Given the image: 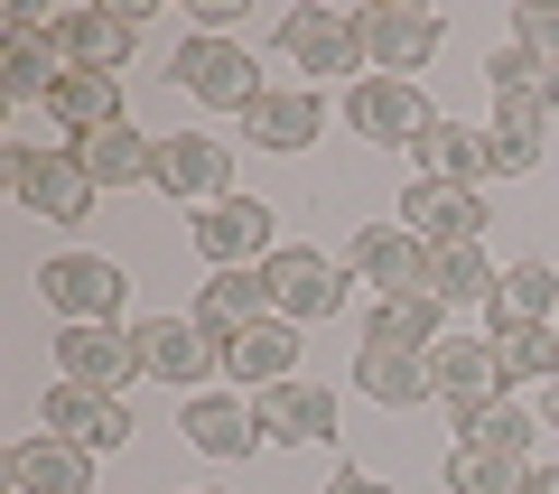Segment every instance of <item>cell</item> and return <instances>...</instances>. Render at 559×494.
Listing matches in <instances>:
<instances>
[{"label":"cell","instance_id":"obj_1","mask_svg":"<svg viewBox=\"0 0 559 494\" xmlns=\"http://www.w3.org/2000/svg\"><path fill=\"white\" fill-rule=\"evenodd\" d=\"M0 187H10L20 205H38L47 224H84V215H94V197H103V187L84 178L75 150H28V140L0 150Z\"/></svg>","mask_w":559,"mask_h":494},{"label":"cell","instance_id":"obj_2","mask_svg":"<svg viewBox=\"0 0 559 494\" xmlns=\"http://www.w3.org/2000/svg\"><path fill=\"white\" fill-rule=\"evenodd\" d=\"M439 10H419V0H364L355 10V47L373 75H419V66L439 57Z\"/></svg>","mask_w":559,"mask_h":494},{"label":"cell","instance_id":"obj_3","mask_svg":"<svg viewBox=\"0 0 559 494\" xmlns=\"http://www.w3.org/2000/svg\"><path fill=\"white\" fill-rule=\"evenodd\" d=\"M280 57L299 66V84L318 94V84H364V47H355V20H336V10H289L280 20Z\"/></svg>","mask_w":559,"mask_h":494},{"label":"cell","instance_id":"obj_4","mask_svg":"<svg viewBox=\"0 0 559 494\" xmlns=\"http://www.w3.org/2000/svg\"><path fill=\"white\" fill-rule=\"evenodd\" d=\"M38 298L66 317V327H112L121 298H131V280H121V261H103V252H57L38 271Z\"/></svg>","mask_w":559,"mask_h":494},{"label":"cell","instance_id":"obj_5","mask_svg":"<svg viewBox=\"0 0 559 494\" xmlns=\"http://www.w3.org/2000/svg\"><path fill=\"white\" fill-rule=\"evenodd\" d=\"M178 84L205 103V113H252V103L271 94V84H261V66L242 57L234 38H215V28H197V38L178 47Z\"/></svg>","mask_w":559,"mask_h":494},{"label":"cell","instance_id":"obj_6","mask_svg":"<svg viewBox=\"0 0 559 494\" xmlns=\"http://www.w3.org/2000/svg\"><path fill=\"white\" fill-rule=\"evenodd\" d=\"M131 364L150 383H187V392H197L205 374H224V345L205 337L197 317H140L131 327Z\"/></svg>","mask_w":559,"mask_h":494},{"label":"cell","instance_id":"obj_7","mask_svg":"<svg viewBox=\"0 0 559 494\" xmlns=\"http://www.w3.org/2000/svg\"><path fill=\"white\" fill-rule=\"evenodd\" d=\"M261 280H271V308L289 317V327H318V317L345 308V271L326 252H308V243H280V252L261 261Z\"/></svg>","mask_w":559,"mask_h":494},{"label":"cell","instance_id":"obj_8","mask_svg":"<svg viewBox=\"0 0 559 494\" xmlns=\"http://www.w3.org/2000/svg\"><path fill=\"white\" fill-rule=\"evenodd\" d=\"M429 383H439L448 420H466V411H495V401L513 392V374H503L495 337H448L439 355H429Z\"/></svg>","mask_w":559,"mask_h":494},{"label":"cell","instance_id":"obj_9","mask_svg":"<svg viewBox=\"0 0 559 494\" xmlns=\"http://www.w3.org/2000/svg\"><path fill=\"white\" fill-rule=\"evenodd\" d=\"M131 10H94V0H75V10H57L47 20V47H57V66H94V75H121L131 66Z\"/></svg>","mask_w":559,"mask_h":494},{"label":"cell","instance_id":"obj_10","mask_svg":"<svg viewBox=\"0 0 559 494\" xmlns=\"http://www.w3.org/2000/svg\"><path fill=\"white\" fill-rule=\"evenodd\" d=\"M252 420H261V438L271 448H326L336 438V392L326 383H271V392H252Z\"/></svg>","mask_w":559,"mask_h":494},{"label":"cell","instance_id":"obj_11","mask_svg":"<svg viewBox=\"0 0 559 494\" xmlns=\"http://www.w3.org/2000/svg\"><path fill=\"white\" fill-rule=\"evenodd\" d=\"M345 271H355L373 298L429 290V243H419V234H401V224H364V234L345 243Z\"/></svg>","mask_w":559,"mask_h":494},{"label":"cell","instance_id":"obj_12","mask_svg":"<svg viewBox=\"0 0 559 494\" xmlns=\"http://www.w3.org/2000/svg\"><path fill=\"white\" fill-rule=\"evenodd\" d=\"M345 121H355L364 140H382V150H392V140L411 150V140L429 131L439 113L419 103V84H411V75H364V84H345Z\"/></svg>","mask_w":559,"mask_h":494},{"label":"cell","instance_id":"obj_13","mask_svg":"<svg viewBox=\"0 0 559 494\" xmlns=\"http://www.w3.org/2000/svg\"><path fill=\"white\" fill-rule=\"evenodd\" d=\"M47 430H57L66 448H84V457L131 448V411H121V392H84V383H47Z\"/></svg>","mask_w":559,"mask_h":494},{"label":"cell","instance_id":"obj_14","mask_svg":"<svg viewBox=\"0 0 559 494\" xmlns=\"http://www.w3.org/2000/svg\"><path fill=\"white\" fill-rule=\"evenodd\" d=\"M197 252L215 261V271H252V261H271V252H280V224H271V205H252V197H224V205H205V215H197Z\"/></svg>","mask_w":559,"mask_h":494},{"label":"cell","instance_id":"obj_15","mask_svg":"<svg viewBox=\"0 0 559 494\" xmlns=\"http://www.w3.org/2000/svg\"><path fill=\"white\" fill-rule=\"evenodd\" d=\"M401 234H419L429 252H448V243H476V234H485V205H476V187L411 178V187H401Z\"/></svg>","mask_w":559,"mask_h":494},{"label":"cell","instance_id":"obj_16","mask_svg":"<svg viewBox=\"0 0 559 494\" xmlns=\"http://www.w3.org/2000/svg\"><path fill=\"white\" fill-rule=\"evenodd\" d=\"M224 178H234V150H224V140H205V131H168V140H159V178H150L159 197L224 205V197H234Z\"/></svg>","mask_w":559,"mask_h":494},{"label":"cell","instance_id":"obj_17","mask_svg":"<svg viewBox=\"0 0 559 494\" xmlns=\"http://www.w3.org/2000/svg\"><path fill=\"white\" fill-rule=\"evenodd\" d=\"M364 345H392V355H439V345H448V308H439L429 290L364 298Z\"/></svg>","mask_w":559,"mask_h":494},{"label":"cell","instance_id":"obj_18","mask_svg":"<svg viewBox=\"0 0 559 494\" xmlns=\"http://www.w3.org/2000/svg\"><path fill=\"white\" fill-rule=\"evenodd\" d=\"M224 374L271 392V383H299V327L289 317H252L242 337H224Z\"/></svg>","mask_w":559,"mask_h":494},{"label":"cell","instance_id":"obj_19","mask_svg":"<svg viewBox=\"0 0 559 494\" xmlns=\"http://www.w3.org/2000/svg\"><path fill=\"white\" fill-rule=\"evenodd\" d=\"M57 374L84 383V392H121L140 374L131 364V327H66L57 337Z\"/></svg>","mask_w":559,"mask_h":494},{"label":"cell","instance_id":"obj_20","mask_svg":"<svg viewBox=\"0 0 559 494\" xmlns=\"http://www.w3.org/2000/svg\"><path fill=\"white\" fill-rule=\"evenodd\" d=\"M10 494H94V457L66 448L57 430H38L10 448Z\"/></svg>","mask_w":559,"mask_h":494},{"label":"cell","instance_id":"obj_21","mask_svg":"<svg viewBox=\"0 0 559 494\" xmlns=\"http://www.w3.org/2000/svg\"><path fill=\"white\" fill-rule=\"evenodd\" d=\"M318 131H326V103L308 94V84H271V94L242 113V140H252V150H308Z\"/></svg>","mask_w":559,"mask_h":494},{"label":"cell","instance_id":"obj_22","mask_svg":"<svg viewBox=\"0 0 559 494\" xmlns=\"http://www.w3.org/2000/svg\"><path fill=\"white\" fill-rule=\"evenodd\" d=\"M178 430H187V448H205V457H252V448H261L252 401H234V392H187Z\"/></svg>","mask_w":559,"mask_h":494},{"label":"cell","instance_id":"obj_23","mask_svg":"<svg viewBox=\"0 0 559 494\" xmlns=\"http://www.w3.org/2000/svg\"><path fill=\"white\" fill-rule=\"evenodd\" d=\"M57 75H66V66H57V47H47V20H28V10H20L10 38H0V94H10V103H47V94H57Z\"/></svg>","mask_w":559,"mask_h":494},{"label":"cell","instance_id":"obj_24","mask_svg":"<svg viewBox=\"0 0 559 494\" xmlns=\"http://www.w3.org/2000/svg\"><path fill=\"white\" fill-rule=\"evenodd\" d=\"M252 317H280L271 308V280L261 271H205V290H197V327L205 337H242V327H252Z\"/></svg>","mask_w":559,"mask_h":494},{"label":"cell","instance_id":"obj_25","mask_svg":"<svg viewBox=\"0 0 559 494\" xmlns=\"http://www.w3.org/2000/svg\"><path fill=\"white\" fill-rule=\"evenodd\" d=\"M75 158H84V178H94V187H150V178H159V140L131 131V121L75 140Z\"/></svg>","mask_w":559,"mask_h":494},{"label":"cell","instance_id":"obj_26","mask_svg":"<svg viewBox=\"0 0 559 494\" xmlns=\"http://www.w3.org/2000/svg\"><path fill=\"white\" fill-rule=\"evenodd\" d=\"M485 337H495V355H503V374H550L559 383V337H550V317H522V308H503V298H485Z\"/></svg>","mask_w":559,"mask_h":494},{"label":"cell","instance_id":"obj_27","mask_svg":"<svg viewBox=\"0 0 559 494\" xmlns=\"http://www.w3.org/2000/svg\"><path fill=\"white\" fill-rule=\"evenodd\" d=\"M411 158H419V178L476 187L485 168H495V140H485V131H466V121H429V131L411 140Z\"/></svg>","mask_w":559,"mask_h":494},{"label":"cell","instance_id":"obj_28","mask_svg":"<svg viewBox=\"0 0 559 494\" xmlns=\"http://www.w3.org/2000/svg\"><path fill=\"white\" fill-rule=\"evenodd\" d=\"M355 383L382 401V411H419V401H439L429 355H392V345H355Z\"/></svg>","mask_w":559,"mask_h":494},{"label":"cell","instance_id":"obj_29","mask_svg":"<svg viewBox=\"0 0 559 494\" xmlns=\"http://www.w3.org/2000/svg\"><path fill=\"white\" fill-rule=\"evenodd\" d=\"M47 113H57L75 140H94V131H112V121H121V84L94 75V66H66L57 94H47Z\"/></svg>","mask_w":559,"mask_h":494},{"label":"cell","instance_id":"obj_30","mask_svg":"<svg viewBox=\"0 0 559 494\" xmlns=\"http://www.w3.org/2000/svg\"><path fill=\"white\" fill-rule=\"evenodd\" d=\"M485 84H495L503 103H532V113H550V103H559V66H540L532 47H495Z\"/></svg>","mask_w":559,"mask_h":494},{"label":"cell","instance_id":"obj_31","mask_svg":"<svg viewBox=\"0 0 559 494\" xmlns=\"http://www.w3.org/2000/svg\"><path fill=\"white\" fill-rule=\"evenodd\" d=\"M495 290H503V271L476 252V243H448V252H429V298H439V308H448V298H495Z\"/></svg>","mask_w":559,"mask_h":494},{"label":"cell","instance_id":"obj_32","mask_svg":"<svg viewBox=\"0 0 559 494\" xmlns=\"http://www.w3.org/2000/svg\"><path fill=\"white\" fill-rule=\"evenodd\" d=\"M448 494H532V467L485 457V448H448Z\"/></svg>","mask_w":559,"mask_h":494},{"label":"cell","instance_id":"obj_33","mask_svg":"<svg viewBox=\"0 0 559 494\" xmlns=\"http://www.w3.org/2000/svg\"><path fill=\"white\" fill-rule=\"evenodd\" d=\"M540 121H550V113H532V103H503V113H495V131H485V140H495V168H503V178H532V168H540Z\"/></svg>","mask_w":559,"mask_h":494},{"label":"cell","instance_id":"obj_34","mask_svg":"<svg viewBox=\"0 0 559 494\" xmlns=\"http://www.w3.org/2000/svg\"><path fill=\"white\" fill-rule=\"evenodd\" d=\"M457 448H485V457H522V448H532V411H522V401H495V411H466V420H457Z\"/></svg>","mask_w":559,"mask_h":494},{"label":"cell","instance_id":"obj_35","mask_svg":"<svg viewBox=\"0 0 559 494\" xmlns=\"http://www.w3.org/2000/svg\"><path fill=\"white\" fill-rule=\"evenodd\" d=\"M495 298H503V308H522V317H550L559 308V271H550V261H513Z\"/></svg>","mask_w":559,"mask_h":494},{"label":"cell","instance_id":"obj_36","mask_svg":"<svg viewBox=\"0 0 559 494\" xmlns=\"http://www.w3.org/2000/svg\"><path fill=\"white\" fill-rule=\"evenodd\" d=\"M513 47H532L540 66H559V10H550V0H532V10L513 20Z\"/></svg>","mask_w":559,"mask_h":494},{"label":"cell","instance_id":"obj_37","mask_svg":"<svg viewBox=\"0 0 559 494\" xmlns=\"http://www.w3.org/2000/svg\"><path fill=\"white\" fill-rule=\"evenodd\" d=\"M326 494H392V485H382V475H355V467H345V475H326Z\"/></svg>","mask_w":559,"mask_h":494},{"label":"cell","instance_id":"obj_38","mask_svg":"<svg viewBox=\"0 0 559 494\" xmlns=\"http://www.w3.org/2000/svg\"><path fill=\"white\" fill-rule=\"evenodd\" d=\"M532 494H559V467H532Z\"/></svg>","mask_w":559,"mask_h":494},{"label":"cell","instance_id":"obj_39","mask_svg":"<svg viewBox=\"0 0 559 494\" xmlns=\"http://www.w3.org/2000/svg\"><path fill=\"white\" fill-rule=\"evenodd\" d=\"M540 411H550V430H559V383H550V401H540Z\"/></svg>","mask_w":559,"mask_h":494}]
</instances>
